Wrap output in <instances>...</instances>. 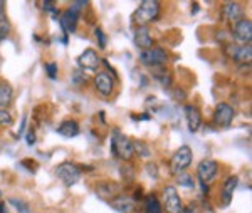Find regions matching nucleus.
<instances>
[{
	"label": "nucleus",
	"mask_w": 252,
	"mask_h": 213,
	"mask_svg": "<svg viewBox=\"0 0 252 213\" xmlns=\"http://www.w3.org/2000/svg\"><path fill=\"white\" fill-rule=\"evenodd\" d=\"M161 12V3L158 0H143L140 5L136 7V10L133 12V24H136V27H148L152 22L160 17Z\"/></svg>",
	"instance_id": "nucleus-1"
},
{
	"label": "nucleus",
	"mask_w": 252,
	"mask_h": 213,
	"mask_svg": "<svg viewBox=\"0 0 252 213\" xmlns=\"http://www.w3.org/2000/svg\"><path fill=\"white\" fill-rule=\"evenodd\" d=\"M88 7V2H72L71 5L67 7L66 10L61 14L59 17V24H61V29L64 30V35L67 34H74L78 30V24H79V17L83 14V10Z\"/></svg>",
	"instance_id": "nucleus-2"
},
{
	"label": "nucleus",
	"mask_w": 252,
	"mask_h": 213,
	"mask_svg": "<svg viewBox=\"0 0 252 213\" xmlns=\"http://www.w3.org/2000/svg\"><path fill=\"white\" fill-rule=\"evenodd\" d=\"M111 153L116 159L128 163L133 158V146H131V139L126 134L121 133L120 129L115 128L111 133Z\"/></svg>",
	"instance_id": "nucleus-3"
},
{
	"label": "nucleus",
	"mask_w": 252,
	"mask_h": 213,
	"mask_svg": "<svg viewBox=\"0 0 252 213\" xmlns=\"http://www.w3.org/2000/svg\"><path fill=\"white\" fill-rule=\"evenodd\" d=\"M54 175L64 186H74L83 176V170L74 161H63L54 168Z\"/></svg>",
	"instance_id": "nucleus-4"
},
{
	"label": "nucleus",
	"mask_w": 252,
	"mask_h": 213,
	"mask_svg": "<svg viewBox=\"0 0 252 213\" xmlns=\"http://www.w3.org/2000/svg\"><path fill=\"white\" fill-rule=\"evenodd\" d=\"M193 161V150L190 148L189 145H182L180 148H178L175 153L172 154V158H170V173L173 176L184 173V171L192 165Z\"/></svg>",
	"instance_id": "nucleus-5"
},
{
	"label": "nucleus",
	"mask_w": 252,
	"mask_h": 213,
	"mask_svg": "<svg viewBox=\"0 0 252 213\" xmlns=\"http://www.w3.org/2000/svg\"><path fill=\"white\" fill-rule=\"evenodd\" d=\"M140 62L145 65V67L150 69H158V67H165L170 61V54L168 51H165L163 47H155L153 46L148 51H141L140 56H138Z\"/></svg>",
	"instance_id": "nucleus-6"
},
{
	"label": "nucleus",
	"mask_w": 252,
	"mask_h": 213,
	"mask_svg": "<svg viewBox=\"0 0 252 213\" xmlns=\"http://www.w3.org/2000/svg\"><path fill=\"white\" fill-rule=\"evenodd\" d=\"M161 208L163 213H182L185 208L182 196L178 193V188L175 185H166L161 190Z\"/></svg>",
	"instance_id": "nucleus-7"
},
{
	"label": "nucleus",
	"mask_w": 252,
	"mask_h": 213,
	"mask_svg": "<svg viewBox=\"0 0 252 213\" xmlns=\"http://www.w3.org/2000/svg\"><path fill=\"white\" fill-rule=\"evenodd\" d=\"M93 86H94V91L101 97H111L116 89V81L109 72L97 71L94 77H93Z\"/></svg>",
	"instance_id": "nucleus-8"
},
{
	"label": "nucleus",
	"mask_w": 252,
	"mask_h": 213,
	"mask_svg": "<svg viewBox=\"0 0 252 213\" xmlns=\"http://www.w3.org/2000/svg\"><path fill=\"white\" fill-rule=\"evenodd\" d=\"M76 64H78V69L84 72H96L99 71L101 67V57L99 54L94 51V49L88 47L84 49L83 52L78 56V59H76Z\"/></svg>",
	"instance_id": "nucleus-9"
},
{
	"label": "nucleus",
	"mask_w": 252,
	"mask_h": 213,
	"mask_svg": "<svg viewBox=\"0 0 252 213\" xmlns=\"http://www.w3.org/2000/svg\"><path fill=\"white\" fill-rule=\"evenodd\" d=\"M235 118V109L229 102H219L214 109L212 121L217 128H229Z\"/></svg>",
	"instance_id": "nucleus-10"
},
{
	"label": "nucleus",
	"mask_w": 252,
	"mask_h": 213,
	"mask_svg": "<svg viewBox=\"0 0 252 213\" xmlns=\"http://www.w3.org/2000/svg\"><path fill=\"white\" fill-rule=\"evenodd\" d=\"M219 170H220V165H219L215 159H202L197 165V170H195V175H197L198 182L209 185L210 182H214L219 175Z\"/></svg>",
	"instance_id": "nucleus-11"
},
{
	"label": "nucleus",
	"mask_w": 252,
	"mask_h": 213,
	"mask_svg": "<svg viewBox=\"0 0 252 213\" xmlns=\"http://www.w3.org/2000/svg\"><path fill=\"white\" fill-rule=\"evenodd\" d=\"M232 39L239 46L251 44L252 40V22L251 19H242L239 22L232 24Z\"/></svg>",
	"instance_id": "nucleus-12"
},
{
	"label": "nucleus",
	"mask_w": 252,
	"mask_h": 213,
	"mask_svg": "<svg viewBox=\"0 0 252 213\" xmlns=\"http://www.w3.org/2000/svg\"><path fill=\"white\" fill-rule=\"evenodd\" d=\"M220 15L222 20H225V22L235 24L239 20L246 19V10H244V7L239 2H225L220 7Z\"/></svg>",
	"instance_id": "nucleus-13"
},
{
	"label": "nucleus",
	"mask_w": 252,
	"mask_h": 213,
	"mask_svg": "<svg viewBox=\"0 0 252 213\" xmlns=\"http://www.w3.org/2000/svg\"><path fill=\"white\" fill-rule=\"evenodd\" d=\"M185 113V120H187V126H189V131L192 134L198 133L204 124V116H202V111L198 109V106L195 104H187L184 108Z\"/></svg>",
	"instance_id": "nucleus-14"
},
{
	"label": "nucleus",
	"mask_w": 252,
	"mask_h": 213,
	"mask_svg": "<svg viewBox=\"0 0 252 213\" xmlns=\"http://www.w3.org/2000/svg\"><path fill=\"white\" fill-rule=\"evenodd\" d=\"M227 56L232 57L239 64H251L252 61V47L251 44L239 46V44H227Z\"/></svg>",
	"instance_id": "nucleus-15"
},
{
	"label": "nucleus",
	"mask_w": 252,
	"mask_h": 213,
	"mask_svg": "<svg viewBox=\"0 0 252 213\" xmlns=\"http://www.w3.org/2000/svg\"><path fill=\"white\" fill-rule=\"evenodd\" d=\"M133 42L138 49L141 51H148L155 46V39H153V34L150 30V27H135V32H133Z\"/></svg>",
	"instance_id": "nucleus-16"
},
{
	"label": "nucleus",
	"mask_w": 252,
	"mask_h": 213,
	"mask_svg": "<svg viewBox=\"0 0 252 213\" xmlns=\"http://www.w3.org/2000/svg\"><path fill=\"white\" fill-rule=\"evenodd\" d=\"M237 186H239V176L237 175H230L223 180L222 188H220V202H222L223 207H229L230 205Z\"/></svg>",
	"instance_id": "nucleus-17"
},
{
	"label": "nucleus",
	"mask_w": 252,
	"mask_h": 213,
	"mask_svg": "<svg viewBox=\"0 0 252 213\" xmlns=\"http://www.w3.org/2000/svg\"><path fill=\"white\" fill-rule=\"evenodd\" d=\"M109 205L118 213H135L136 210V202L128 195H116L115 198L109 200Z\"/></svg>",
	"instance_id": "nucleus-18"
},
{
	"label": "nucleus",
	"mask_w": 252,
	"mask_h": 213,
	"mask_svg": "<svg viewBox=\"0 0 252 213\" xmlns=\"http://www.w3.org/2000/svg\"><path fill=\"white\" fill-rule=\"evenodd\" d=\"M81 133V126L76 120H66L58 126V134L64 138H76Z\"/></svg>",
	"instance_id": "nucleus-19"
},
{
	"label": "nucleus",
	"mask_w": 252,
	"mask_h": 213,
	"mask_svg": "<svg viewBox=\"0 0 252 213\" xmlns=\"http://www.w3.org/2000/svg\"><path fill=\"white\" fill-rule=\"evenodd\" d=\"M14 101V88L10 83L0 79V109H7Z\"/></svg>",
	"instance_id": "nucleus-20"
},
{
	"label": "nucleus",
	"mask_w": 252,
	"mask_h": 213,
	"mask_svg": "<svg viewBox=\"0 0 252 213\" xmlns=\"http://www.w3.org/2000/svg\"><path fill=\"white\" fill-rule=\"evenodd\" d=\"M121 191V186L118 183H99L96 186V193L101 196L103 200H108V198H115L116 195H120Z\"/></svg>",
	"instance_id": "nucleus-21"
},
{
	"label": "nucleus",
	"mask_w": 252,
	"mask_h": 213,
	"mask_svg": "<svg viewBox=\"0 0 252 213\" xmlns=\"http://www.w3.org/2000/svg\"><path fill=\"white\" fill-rule=\"evenodd\" d=\"M145 213H163V208H161L160 200L157 198V195L150 193L145 195Z\"/></svg>",
	"instance_id": "nucleus-22"
},
{
	"label": "nucleus",
	"mask_w": 252,
	"mask_h": 213,
	"mask_svg": "<svg viewBox=\"0 0 252 213\" xmlns=\"http://www.w3.org/2000/svg\"><path fill=\"white\" fill-rule=\"evenodd\" d=\"M131 146H133V156L138 154V158H150L152 156V150L141 139H131Z\"/></svg>",
	"instance_id": "nucleus-23"
},
{
	"label": "nucleus",
	"mask_w": 252,
	"mask_h": 213,
	"mask_svg": "<svg viewBox=\"0 0 252 213\" xmlns=\"http://www.w3.org/2000/svg\"><path fill=\"white\" fill-rule=\"evenodd\" d=\"M177 185L180 188H187V190H193L195 188V176L189 171H184V173L177 175Z\"/></svg>",
	"instance_id": "nucleus-24"
},
{
	"label": "nucleus",
	"mask_w": 252,
	"mask_h": 213,
	"mask_svg": "<svg viewBox=\"0 0 252 213\" xmlns=\"http://www.w3.org/2000/svg\"><path fill=\"white\" fill-rule=\"evenodd\" d=\"M9 205H12V207H14L19 213H31L29 203L22 198H15V196H12V198H9Z\"/></svg>",
	"instance_id": "nucleus-25"
},
{
	"label": "nucleus",
	"mask_w": 252,
	"mask_h": 213,
	"mask_svg": "<svg viewBox=\"0 0 252 213\" xmlns=\"http://www.w3.org/2000/svg\"><path fill=\"white\" fill-rule=\"evenodd\" d=\"M72 84L74 86H79V88H83V86H86L89 83V77L84 71H81V69H76L74 72H72V77H71Z\"/></svg>",
	"instance_id": "nucleus-26"
},
{
	"label": "nucleus",
	"mask_w": 252,
	"mask_h": 213,
	"mask_svg": "<svg viewBox=\"0 0 252 213\" xmlns=\"http://www.w3.org/2000/svg\"><path fill=\"white\" fill-rule=\"evenodd\" d=\"M94 37H96V42H97V47L101 49V51H104L108 46V37L106 34H104V30L101 29L99 26L94 27Z\"/></svg>",
	"instance_id": "nucleus-27"
},
{
	"label": "nucleus",
	"mask_w": 252,
	"mask_h": 213,
	"mask_svg": "<svg viewBox=\"0 0 252 213\" xmlns=\"http://www.w3.org/2000/svg\"><path fill=\"white\" fill-rule=\"evenodd\" d=\"M44 69H46V74L51 81H56L59 76V65L58 62H54V61H51V62H46L44 64Z\"/></svg>",
	"instance_id": "nucleus-28"
},
{
	"label": "nucleus",
	"mask_w": 252,
	"mask_h": 213,
	"mask_svg": "<svg viewBox=\"0 0 252 213\" xmlns=\"http://www.w3.org/2000/svg\"><path fill=\"white\" fill-rule=\"evenodd\" d=\"M135 168H133L131 163H125L123 166H121V175H123V180H125V183H129V182H133L135 180Z\"/></svg>",
	"instance_id": "nucleus-29"
},
{
	"label": "nucleus",
	"mask_w": 252,
	"mask_h": 213,
	"mask_svg": "<svg viewBox=\"0 0 252 213\" xmlns=\"http://www.w3.org/2000/svg\"><path fill=\"white\" fill-rule=\"evenodd\" d=\"M12 34V26L9 20H2L0 22V44L3 42V40L9 39V35Z\"/></svg>",
	"instance_id": "nucleus-30"
},
{
	"label": "nucleus",
	"mask_w": 252,
	"mask_h": 213,
	"mask_svg": "<svg viewBox=\"0 0 252 213\" xmlns=\"http://www.w3.org/2000/svg\"><path fill=\"white\" fill-rule=\"evenodd\" d=\"M145 170H146V175H148L152 180H158V176H160V173H158V166H157L153 161L146 163V165H145Z\"/></svg>",
	"instance_id": "nucleus-31"
},
{
	"label": "nucleus",
	"mask_w": 252,
	"mask_h": 213,
	"mask_svg": "<svg viewBox=\"0 0 252 213\" xmlns=\"http://www.w3.org/2000/svg\"><path fill=\"white\" fill-rule=\"evenodd\" d=\"M12 121V114L7 109H0V126H10Z\"/></svg>",
	"instance_id": "nucleus-32"
},
{
	"label": "nucleus",
	"mask_w": 252,
	"mask_h": 213,
	"mask_svg": "<svg viewBox=\"0 0 252 213\" xmlns=\"http://www.w3.org/2000/svg\"><path fill=\"white\" fill-rule=\"evenodd\" d=\"M26 141H27V145H29V146L35 145V133H34V129H29V131H27Z\"/></svg>",
	"instance_id": "nucleus-33"
},
{
	"label": "nucleus",
	"mask_w": 252,
	"mask_h": 213,
	"mask_svg": "<svg viewBox=\"0 0 252 213\" xmlns=\"http://www.w3.org/2000/svg\"><path fill=\"white\" fill-rule=\"evenodd\" d=\"M2 20H7V10H5V2L0 0V22Z\"/></svg>",
	"instance_id": "nucleus-34"
},
{
	"label": "nucleus",
	"mask_w": 252,
	"mask_h": 213,
	"mask_svg": "<svg viewBox=\"0 0 252 213\" xmlns=\"http://www.w3.org/2000/svg\"><path fill=\"white\" fill-rule=\"evenodd\" d=\"M26 122H27V118H26V116H24V118H22V122H20V128H19L17 138H20V136H22V134H24V133H26V131H24V129H26Z\"/></svg>",
	"instance_id": "nucleus-35"
},
{
	"label": "nucleus",
	"mask_w": 252,
	"mask_h": 213,
	"mask_svg": "<svg viewBox=\"0 0 252 213\" xmlns=\"http://www.w3.org/2000/svg\"><path fill=\"white\" fill-rule=\"evenodd\" d=\"M0 213H10L9 208H7V205L3 202H0Z\"/></svg>",
	"instance_id": "nucleus-36"
},
{
	"label": "nucleus",
	"mask_w": 252,
	"mask_h": 213,
	"mask_svg": "<svg viewBox=\"0 0 252 213\" xmlns=\"http://www.w3.org/2000/svg\"><path fill=\"white\" fill-rule=\"evenodd\" d=\"M192 9H193V10H192V14H197L198 9H200V5H198L197 2H193V3H192Z\"/></svg>",
	"instance_id": "nucleus-37"
},
{
	"label": "nucleus",
	"mask_w": 252,
	"mask_h": 213,
	"mask_svg": "<svg viewBox=\"0 0 252 213\" xmlns=\"http://www.w3.org/2000/svg\"><path fill=\"white\" fill-rule=\"evenodd\" d=\"M0 198H2V191H0Z\"/></svg>",
	"instance_id": "nucleus-38"
}]
</instances>
